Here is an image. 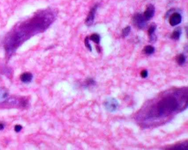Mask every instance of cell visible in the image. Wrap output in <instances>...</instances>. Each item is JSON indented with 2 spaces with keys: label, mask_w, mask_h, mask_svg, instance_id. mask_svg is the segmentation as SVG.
<instances>
[{
  "label": "cell",
  "mask_w": 188,
  "mask_h": 150,
  "mask_svg": "<svg viewBox=\"0 0 188 150\" xmlns=\"http://www.w3.org/2000/svg\"><path fill=\"white\" fill-rule=\"evenodd\" d=\"M178 93L176 92V95L175 93L167 94L159 98L148 110L147 119L164 118L175 113L183 106L187 107L188 97L179 100V98L177 97Z\"/></svg>",
  "instance_id": "cell-1"
},
{
  "label": "cell",
  "mask_w": 188,
  "mask_h": 150,
  "mask_svg": "<svg viewBox=\"0 0 188 150\" xmlns=\"http://www.w3.org/2000/svg\"><path fill=\"white\" fill-rule=\"evenodd\" d=\"M106 110L110 112H115L119 108V104L118 101L113 97L108 98L104 103Z\"/></svg>",
  "instance_id": "cell-2"
},
{
  "label": "cell",
  "mask_w": 188,
  "mask_h": 150,
  "mask_svg": "<svg viewBox=\"0 0 188 150\" xmlns=\"http://www.w3.org/2000/svg\"><path fill=\"white\" fill-rule=\"evenodd\" d=\"M147 21L145 19L141 13H136L132 17V23L138 29H142L146 28Z\"/></svg>",
  "instance_id": "cell-3"
},
{
  "label": "cell",
  "mask_w": 188,
  "mask_h": 150,
  "mask_svg": "<svg viewBox=\"0 0 188 150\" xmlns=\"http://www.w3.org/2000/svg\"><path fill=\"white\" fill-rule=\"evenodd\" d=\"M97 8H98V5H95L91 9L90 11L89 12L88 16L85 20V24L87 26L90 27L93 25V24L94 23V18H95L96 12L97 11Z\"/></svg>",
  "instance_id": "cell-4"
},
{
  "label": "cell",
  "mask_w": 188,
  "mask_h": 150,
  "mask_svg": "<svg viewBox=\"0 0 188 150\" xmlns=\"http://www.w3.org/2000/svg\"><path fill=\"white\" fill-rule=\"evenodd\" d=\"M182 17L180 13L178 12L173 13L171 14L169 19V22L172 27H175L182 22Z\"/></svg>",
  "instance_id": "cell-5"
},
{
  "label": "cell",
  "mask_w": 188,
  "mask_h": 150,
  "mask_svg": "<svg viewBox=\"0 0 188 150\" xmlns=\"http://www.w3.org/2000/svg\"><path fill=\"white\" fill-rule=\"evenodd\" d=\"M155 13V7L152 4H150L147 6L146 10L143 14H142L145 19L146 21L151 20V19L153 17Z\"/></svg>",
  "instance_id": "cell-6"
},
{
  "label": "cell",
  "mask_w": 188,
  "mask_h": 150,
  "mask_svg": "<svg viewBox=\"0 0 188 150\" xmlns=\"http://www.w3.org/2000/svg\"><path fill=\"white\" fill-rule=\"evenodd\" d=\"M157 28V25L155 24H152L148 29V35L150 37V40L151 42H154L156 41V36L154 32Z\"/></svg>",
  "instance_id": "cell-7"
},
{
  "label": "cell",
  "mask_w": 188,
  "mask_h": 150,
  "mask_svg": "<svg viewBox=\"0 0 188 150\" xmlns=\"http://www.w3.org/2000/svg\"><path fill=\"white\" fill-rule=\"evenodd\" d=\"M33 78V75L30 72H25L20 76V79L25 84L30 83Z\"/></svg>",
  "instance_id": "cell-8"
},
{
  "label": "cell",
  "mask_w": 188,
  "mask_h": 150,
  "mask_svg": "<svg viewBox=\"0 0 188 150\" xmlns=\"http://www.w3.org/2000/svg\"><path fill=\"white\" fill-rule=\"evenodd\" d=\"M8 97V91L5 87H0V103L6 102Z\"/></svg>",
  "instance_id": "cell-9"
},
{
  "label": "cell",
  "mask_w": 188,
  "mask_h": 150,
  "mask_svg": "<svg viewBox=\"0 0 188 150\" xmlns=\"http://www.w3.org/2000/svg\"><path fill=\"white\" fill-rule=\"evenodd\" d=\"M188 147V141H186L185 142L183 143H179L178 144L173 145L171 147L167 148L168 150H186Z\"/></svg>",
  "instance_id": "cell-10"
},
{
  "label": "cell",
  "mask_w": 188,
  "mask_h": 150,
  "mask_svg": "<svg viewBox=\"0 0 188 150\" xmlns=\"http://www.w3.org/2000/svg\"><path fill=\"white\" fill-rule=\"evenodd\" d=\"M182 34V29L179 27L176 28L171 35V38L173 40H178L180 39Z\"/></svg>",
  "instance_id": "cell-11"
},
{
  "label": "cell",
  "mask_w": 188,
  "mask_h": 150,
  "mask_svg": "<svg viewBox=\"0 0 188 150\" xmlns=\"http://www.w3.org/2000/svg\"><path fill=\"white\" fill-rule=\"evenodd\" d=\"M176 62L180 65H182L186 62V57L183 54H180L176 57Z\"/></svg>",
  "instance_id": "cell-12"
},
{
  "label": "cell",
  "mask_w": 188,
  "mask_h": 150,
  "mask_svg": "<svg viewBox=\"0 0 188 150\" xmlns=\"http://www.w3.org/2000/svg\"><path fill=\"white\" fill-rule=\"evenodd\" d=\"M155 51L154 47L151 45H147L143 48V52L147 55H151Z\"/></svg>",
  "instance_id": "cell-13"
},
{
  "label": "cell",
  "mask_w": 188,
  "mask_h": 150,
  "mask_svg": "<svg viewBox=\"0 0 188 150\" xmlns=\"http://www.w3.org/2000/svg\"><path fill=\"white\" fill-rule=\"evenodd\" d=\"M89 39L93 41L95 44H99L100 40V36L98 34H93L91 35Z\"/></svg>",
  "instance_id": "cell-14"
},
{
  "label": "cell",
  "mask_w": 188,
  "mask_h": 150,
  "mask_svg": "<svg viewBox=\"0 0 188 150\" xmlns=\"http://www.w3.org/2000/svg\"><path fill=\"white\" fill-rule=\"evenodd\" d=\"M130 31H131V28H130V26H128V27H125L124 29H123L121 36L123 38L127 37L130 34Z\"/></svg>",
  "instance_id": "cell-15"
},
{
  "label": "cell",
  "mask_w": 188,
  "mask_h": 150,
  "mask_svg": "<svg viewBox=\"0 0 188 150\" xmlns=\"http://www.w3.org/2000/svg\"><path fill=\"white\" fill-rule=\"evenodd\" d=\"M84 44H85L86 47L88 48L90 51H92V46H91L90 43H89V38L88 36H87L84 39Z\"/></svg>",
  "instance_id": "cell-16"
},
{
  "label": "cell",
  "mask_w": 188,
  "mask_h": 150,
  "mask_svg": "<svg viewBox=\"0 0 188 150\" xmlns=\"http://www.w3.org/2000/svg\"><path fill=\"white\" fill-rule=\"evenodd\" d=\"M86 84L87 86H92V85H95V81L93 79L89 78V79H87L86 81Z\"/></svg>",
  "instance_id": "cell-17"
},
{
  "label": "cell",
  "mask_w": 188,
  "mask_h": 150,
  "mask_svg": "<svg viewBox=\"0 0 188 150\" xmlns=\"http://www.w3.org/2000/svg\"><path fill=\"white\" fill-rule=\"evenodd\" d=\"M141 76L143 78H146L148 76V72L147 70H142L141 72Z\"/></svg>",
  "instance_id": "cell-18"
},
{
  "label": "cell",
  "mask_w": 188,
  "mask_h": 150,
  "mask_svg": "<svg viewBox=\"0 0 188 150\" xmlns=\"http://www.w3.org/2000/svg\"><path fill=\"white\" fill-rule=\"evenodd\" d=\"M22 128H23V127H22L21 125L17 124L14 127V130H15V132L16 133H19V132H20L22 130Z\"/></svg>",
  "instance_id": "cell-19"
},
{
  "label": "cell",
  "mask_w": 188,
  "mask_h": 150,
  "mask_svg": "<svg viewBox=\"0 0 188 150\" xmlns=\"http://www.w3.org/2000/svg\"><path fill=\"white\" fill-rule=\"evenodd\" d=\"M4 128H5V125L3 123H0V131L3 130L4 129Z\"/></svg>",
  "instance_id": "cell-20"
}]
</instances>
